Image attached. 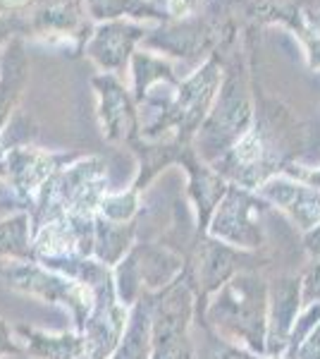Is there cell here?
Returning a JSON list of instances; mask_svg holds the SVG:
<instances>
[{
	"mask_svg": "<svg viewBox=\"0 0 320 359\" xmlns=\"http://www.w3.org/2000/svg\"><path fill=\"white\" fill-rule=\"evenodd\" d=\"M134 228L132 223H113L96 213V235H94V259L115 269L134 247Z\"/></svg>",
	"mask_w": 320,
	"mask_h": 359,
	"instance_id": "obj_5",
	"label": "cell"
},
{
	"mask_svg": "<svg viewBox=\"0 0 320 359\" xmlns=\"http://www.w3.org/2000/svg\"><path fill=\"white\" fill-rule=\"evenodd\" d=\"M0 262L27 264L36 262L34 252V221L29 211L0 218Z\"/></svg>",
	"mask_w": 320,
	"mask_h": 359,
	"instance_id": "obj_4",
	"label": "cell"
},
{
	"mask_svg": "<svg viewBox=\"0 0 320 359\" xmlns=\"http://www.w3.org/2000/svg\"><path fill=\"white\" fill-rule=\"evenodd\" d=\"M134 213H137V194L134 192L106 194L98 206V216L113 223H132Z\"/></svg>",
	"mask_w": 320,
	"mask_h": 359,
	"instance_id": "obj_7",
	"label": "cell"
},
{
	"mask_svg": "<svg viewBox=\"0 0 320 359\" xmlns=\"http://www.w3.org/2000/svg\"><path fill=\"white\" fill-rule=\"evenodd\" d=\"M22 347L17 343L15 328H10L5 323V318H0V359L10 357V355H20Z\"/></svg>",
	"mask_w": 320,
	"mask_h": 359,
	"instance_id": "obj_8",
	"label": "cell"
},
{
	"mask_svg": "<svg viewBox=\"0 0 320 359\" xmlns=\"http://www.w3.org/2000/svg\"><path fill=\"white\" fill-rule=\"evenodd\" d=\"M3 280L15 292L34 297L43 304L62 306L74 321V331L81 333L91 311H94V290L86 283L74 280L60 271H53L39 262L5 264L0 269Z\"/></svg>",
	"mask_w": 320,
	"mask_h": 359,
	"instance_id": "obj_1",
	"label": "cell"
},
{
	"mask_svg": "<svg viewBox=\"0 0 320 359\" xmlns=\"http://www.w3.org/2000/svg\"><path fill=\"white\" fill-rule=\"evenodd\" d=\"M151 304V359H191L189 318L191 297L187 285H172Z\"/></svg>",
	"mask_w": 320,
	"mask_h": 359,
	"instance_id": "obj_2",
	"label": "cell"
},
{
	"mask_svg": "<svg viewBox=\"0 0 320 359\" xmlns=\"http://www.w3.org/2000/svg\"><path fill=\"white\" fill-rule=\"evenodd\" d=\"M110 359H151V304L146 297L132 306L127 331Z\"/></svg>",
	"mask_w": 320,
	"mask_h": 359,
	"instance_id": "obj_6",
	"label": "cell"
},
{
	"mask_svg": "<svg viewBox=\"0 0 320 359\" xmlns=\"http://www.w3.org/2000/svg\"><path fill=\"white\" fill-rule=\"evenodd\" d=\"M15 335L22 352L32 359H84L86 357V343H84V335L79 331L48 333V331H41V328L27 326V323H17Z\"/></svg>",
	"mask_w": 320,
	"mask_h": 359,
	"instance_id": "obj_3",
	"label": "cell"
}]
</instances>
